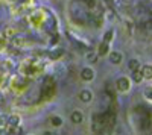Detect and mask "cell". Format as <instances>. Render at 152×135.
Wrapping results in <instances>:
<instances>
[{"label":"cell","instance_id":"obj_1","mask_svg":"<svg viewBox=\"0 0 152 135\" xmlns=\"http://www.w3.org/2000/svg\"><path fill=\"white\" fill-rule=\"evenodd\" d=\"M131 78H126V76H120L117 81H116V88L119 93H128L131 90Z\"/></svg>","mask_w":152,"mask_h":135},{"label":"cell","instance_id":"obj_2","mask_svg":"<svg viewBox=\"0 0 152 135\" xmlns=\"http://www.w3.org/2000/svg\"><path fill=\"white\" fill-rule=\"evenodd\" d=\"M79 78L84 82H93L94 78H96V71H94L93 67H84L79 73Z\"/></svg>","mask_w":152,"mask_h":135},{"label":"cell","instance_id":"obj_3","mask_svg":"<svg viewBox=\"0 0 152 135\" xmlns=\"http://www.w3.org/2000/svg\"><path fill=\"white\" fill-rule=\"evenodd\" d=\"M108 59L113 65H120L123 62V53L120 50H111L108 53Z\"/></svg>","mask_w":152,"mask_h":135},{"label":"cell","instance_id":"obj_4","mask_svg":"<svg viewBox=\"0 0 152 135\" xmlns=\"http://www.w3.org/2000/svg\"><path fill=\"white\" fill-rule=\"evenodd\" d=\"M70 121L73 125H81L84 121V112L81 109H73L72 114H70Z\"/></svg>","mask_w":152,"mask_h":135},{"label":"cell","instance_id":"obj_5","mask_svg":"<svg viewBox=\"0 0 152 135\" xmlns=\"http://www.w3.org/2000/svg\"><path fill=\"white\" fill-rule=\"evenodd\" d=\"M79 100L82 103H90L93 100V91L90 88H84L79 91Z\"/></svg>","mask_w":152,"mask_h":135},{"label":"cell","instance_id":"obj_6","mask_svg":"<svg viewBox=\"0 0 152 135\" xmlns=\"http://www.w3.org/2000/svg\"><path fill=\"white\" fill-rule=\"evenodd\" d=\"M20 123H21V117H20V115H15V114L9 115L8 120H6V125H8L9 128H18Z\"/></svg>","mask_w":152,"mask_h":135},{"label":"cell","instance_id":"obj_7","mask_svg":"<svg viewBox=\"0 0 152 135\" xmlns=\"http://www.w3.org/2000/svg\"><path fill=\"white\" fill-rule=\"evenodd\" d=\"M97 55L99 56H108V53L111 52V49H110V44L108 43H105V41H102L99 44V47H97Z\"/></svg>","mask_w":152,"mask_h":135},{"label":"cell","instance_id":"obj_8","mask_svg":"<svg viewBox=\"0 0 152 135\" xmlns=\"http://www.w3.org/2000/svg\"><path fill=\"white\" fill-rule=\"evenodd\" d=\"M131 81H132V83H142L145 81L142 68L140 70H135V71H131Z\"/></svg>","mask_w":152,"mask_h":135},{"label":"cell","instance_id":"obj_9","mask_svg":"<svg viewBox=\"0 0 152 135\" xmlns=\"http://www.w3.org/2000/svg\"><path fill=\"white\" fill-rule=\"evenodd\" d=\"M142 73H143L145 81H152V64L142 65Z\"/></svg>","mask_w":152,"mask_h":135},{"label":"cell","instance_id":"obj_10","mask_svg":"<svg viewBox=\"0 0 152 135\" xmlns=\"http://www.w3.org/2000/svg\"><path fill=\"white\" fill-rule=\"evenodd\" d=\"M128 68H129L131 71L140 70V68H142V65H140V61H138V59H135V58L129 59V61H128Z\"/></svg>","mask_w":152,"mask_h":135},{"label":"cell","instance_id":"obj_11","mask_svg":"<svg viewBox=\"0 0 152 135\" xmlns=\"http://www.w3.org/2000/svg\"><path fill=\"white\" fill-rule=\"evenodd\" d=\"M62 123H64V120H62L59 115H52V118H50V125H52L53 128H61Z\"/></svg>","mask_w":152,"mask_h":135},{"label":"cell","instance_id":"obj_12","mask_svg":"<svg viewBox=\"0 0 152 135\" xmlns=\"http://www.w3.org/2000/svg\"><path fill=\"white\" fill-rule=\"evenodd\" d=\"M114 29H108L105 33H104V40L102 41H105V43H108V44H111L113 43V40H114Z\"/></svg>","mask_w":152,"mask_h":135},{"label":"cell","instance_id":"obj_13","mask_svg":"<svg viewBox=\"0 0 152 135\" xmlns=\"http://www.w3.org/2000/svg\"><path fill=\"white\" fill-rule=\"evenodd\" d=\"M97 58H99L97 52H90V53H87V56H85V59H87L88 64H94L96 61H97Z\"/></svg>","mask_w":152,"mask_h":135},{"label":"cell","instance_id":"obj_14","mask_svg":"<svg viewBox=\"0 0 152 135\" xmlns=\"http://www.w3.org/2000/svg\"><path fill=\"white\" fill-rule=\"evenodd\" d=\"M143 96L148 102H152V85H148V87L143 90Z\"/></svg>","mask_w":152,"mask_h":135}]
</instances>
